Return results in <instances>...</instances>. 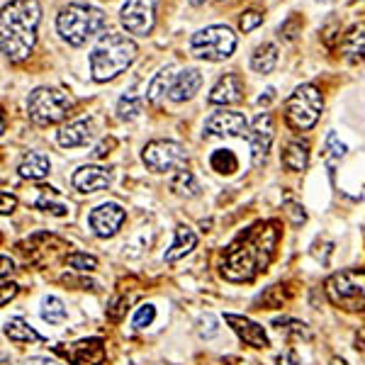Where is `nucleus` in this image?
<instances>
[{
  "label": "nucleus",
  "mask_w": 365,
  "mask_h": 365,
  "mask_svg": "<svg viewBox=\"0 0 365 365\" xmlns=\"http://www.w3.org/2000/svg\"><path fill=\"white\" fill-rule=\"evenodd\" d=\"M141 158H144V163L154 170V173H168V170H182V166H185V161H187V154L178 141L156 139L144 146Z\"/></svg>",
  "instance_id": "obj_9"
},
{
  "label": "nucleus",
  "mask_w": 365,
  "mask_h": 365,
  "mask_svg": "<svg viewBox=\"0 0 365 365\" xmlns=\"http://www.w3.org/2000/svg\"><path fill=\"white\" fill-rule=\"evenodd\" d=\"M210 166L212 170H217V173H222V175H232L234 170L239 168V161H237V156H234V151L220 149L210 156Z\"/></svg>",
  "instance_id": "obj_28"
},
{
  "label": "nucleus",
  "mask_w": 365,
  "mask_h": 365,
  "mask_svg": "<svg viewBox=\"0 0 365 365\" xmlns=\"http://www.w3.org/2000/svg\"><path fill=\"white\" fill-rule=\"evenodd\" d=\"M103 27H105L103 10L93 8V5H83V3L66 5L56 17L58 34H61V39H66L71 46L86 44L88 39L96 37Z\"/></svg>",
  "instance_id": "obj_4"
},
{
  "label": "nucleus",
  "mask_w": 365,
  "mask_h": 365,
  "mask_svg": "<svg viewBox=\"0 0 365 365\" xmlns=\"http://www.w3.org/2000/svg\"><path fill=\"white\" fill-rule=\"evenodd\" d=\"M93 139V125L88 120H76L71 125L61 127L56 134L58 146L63 149H76V146H86Z\"/></svg>",
  "instance_id": "obj_19"
},
{
  "label": "nucleus",
  "mask_w": 365,
  "mask_h": 365,
  "mask_svg": "<svg viewBox=\"0 0 365 365\" xmlns=\"http://www.w3.org/2000/svg\"><path fill=\"white\" fill-rule=\"evenodd\" d=\"M17 295V285H13V282H3V295H0V304H8V299H13Z\"/></svg>",
  "instance_id": "obj_37"
},
{
  "label": "nucleus",
  "mask_w": 365,
  "mask_h": 365,
  "mask_svg": "<svg viewBox=\"0 0 365 365\" xmlns=\"http://www.w3.org/2000/svg\"><path fill=\"white\" fill-rule=\"evenodd\" d=\"M202 86V73L197 68H182L173 81V88H170L168 98L173 103H185V100L195 98V93Z\"/></svg>",
  "instance_id": "obj_18"
},
{
  "label": "nucleus",
  "mask_w": 365,
  "mask_h": 365,
  "mask_svg": "<svg viewBox=\"0 0 365 365\" xmlns=\"http://www.w3.org/2000/svg\"><path fill=\"white\" fill-rule=\"evenodd\" d=\"M334 365H346L344 361H339V358H336V361H334Z\"/></svg>",
  "instance_id": "obj_44"
},
{
  "label": "nucleus",
  "mask_w": 365,
  "mask_h": 365,
  "mask_svg": "<svg viewBox=\"0 0 365 365\" xmlns=\"http://www.w3.org/2000/svg\"><path fill=\"white\" fill-rule=\"evenodd\" d=\"M225 319L229 327L234 329V334L244 341V344L253 346V349H266L268 346V336H266V329L261 324L246 319V317H239V314H225Z\"/></svg>",
  "instance_id": "obj_16"
},
{
  "label": "nucleus",
  "mask_w": 365,
  "mask_h": 365,
  "mask_svg": "<svg viewBox=\"0 0 365 365\" xmlns=\"http://www.w3.org/2000/svg\"><path fill=\"white\" fill-rule=\"evenodd\" d=\"M249 134V122L244 115L222 110L205 122V137H244Z\"/></svg>",
  "instance_id": "obj_13"
},
{
  "label": "nucleus",
  "mask_w": 365,
  "mask_h": 365,
  "mask_svg": "<svg viewBox=\"0 0 365 365\" xmlns=\"http://www.w3.org/2000/svg\"><path fill=\"white\" fill-rule=\"evenodd\" d=\"M156 319V307L154 304H141V307L137 309V314H134V329H144V327H149L151 322Z\"/></svg>",
  "instance_id": "obj_33"
},
{
  "label": "nucleus",
  "mask_w": 365,
  "mask_h": 365,
  "mask_svg": "<svg viewBox=\"0 0 365 365\" xmlns=\"http://www.w3.org/2000/svg\"><path fill=\"white\" fill-rule=\"evenodd\" d=\"M125 220H127V212L122 210V205H117V202H103V205H98L91 215H88L91 229L103 239L115 237V234L122 229V225H125Z\"/></svg>",
  "instance_id": "obj_11"
},
{
  "label": "nucleus",
  "mask_w": 365,
  "mask_h": 365,
  "mask_svg": "<svg viewBox=\"0 0 365 365\" xmlns=\"http://www.w3.org/2000/svg\"><path fill=\"white\" fill-rule=\"evenodd\" d=\"M327 149H329V154H331L334 158H344L346 156V144H341L336 134H329L327 137Z\"/></svg>",
  "instance_id": "obj_35"
},
{
  "label": "nucleus",
  "mask_w": 365,
  "mask_h": 365,
  "mask_svg": "<svg viewBox=\"0 0 365 365\" xmlns=\"http://www.w3.org/2000/svg\"><path fill=\"white\" fill-rule=\"evenodd\" d=\"M71 182L78 192H100L113 182V175L103 166H81L73 173Z\"/></svg>",
  "instance_id": "obj_15"
},
{
  "label": "nucleus",
  "mask_w": 365,
  "mask_h": 365,
  "mask_svg": "<svg viewBox=\"0 0 365 365\" xmlns=\"http://www.w3.org/2000/svg\"><path fill=\"white\" fill-rule=\"evenodd\" d=\"M42 8L37 0H10L0 17V44L10 61H25L37 42Z\"/></svg>",
  "instance_id": "obj_2"
},
{
  "label": "nucleus",
  "mask_w": 365,
  "mask_h": 365,
  "mask_svg": "<svg viewBox=\"0 0 365 365\" xmlns=\"http://www.w3.org/2000/svg\"><path fill=\"white\" fill-rule=\"evenodd\" d=\"M39 190H42V197L37 200V207H39V210H46V212H51V215H58V217L66 215V212H68L66 205L49 200V187H39Z\"/></svg>",
  "instance_id": "obj_32"
},
{
  "label": "nucleus",
  "mask_w": 365,
  "mask_h": 365,
  "mask_svg": "<svg viewBox=\"0 0 365 365\" xmlns=\"http://www.w3.org/2000/svg\"><path fill=\"white\" fill-rule=\"evenodd\" d=\"M241 93H244V83H241V78L237 73H227L215 83L207 100L212 105H234L241 100Z\"/></svg>",
  "instance_id": "obj_17"
},
{
  "label": "nucleus",
  "mask_w": 365,
  "mask_h": 365,
  "mask_svg": "<svg viewBox=\"0 0 365 365\" xmlns=\"http://www.w3.org/2000/svg\"><path fill=\"white\" fill-rule=\"evenodd\" d=\"M137 44L125 34L108 32L98 39L91 51V73L98 83H108L132 66L137 58Z\"/></svg>",
  "instance_id": "obj_3"
},
{
  "label": "nucleus",
  "mask_w": 365,
  "mask_h": 365,
  "mask_svg": "<svg viewBox=\"0 0 365 365\" xmlns=\"http://www.w3.org/2000/svg\"><path fill=\"white\" fill-rule=\"evenodd\" d=\"M170 190L178 192V195H185V197H195L200 185H197L195 175H192L190 170L182 168L173 175V180H170Z\"/></svg>",
  "instance_id": "obj_27"
},
{
  "label": "nucleus",
  "mask_w": 365,
  "mask_h": 365,
  "mask_svg": "<svg viewBox=\"0 0 365 365\" xmlns=\"http://www.w3.org/2000/svg\"><path fill=\"white\" fill-rule=\"evenodd\" d=\"M324 3H331V0H324Z\"/></svg>",
  "instance_id": "obj_45"
},
{
  "label": "nucleus",
  "mask_w": 365,
  "mask_h": 365,
  "mask_svg": "<svg viewBox=\"0 0 365 365\" xmlns=\"http://www.w3.org/2000/svg\"><path fill=\"white\" fill-rule=\"evenodd\" d=\"M273 88H266V96H261L258 98V105H263V103H270V100H273Z\"/></svg>",
  "instance_id": "obj_41"
},
{
  "label": "nucleus",
  "mask_w": 365,
  "mask_h": 365,
  "mask_svg": "<svg viewBox=\"0 0 365 365\" xmlns=\"http://www.w3.org/2000/svg\"><path fill=\"white\" fill-rule=\"evenodd\" d=\"M49 168H51L49 158L44 154H37V151H29V154L22 156L20 166H17V173L27 180H42L49 175Z\"/></svg>",
  "instance_id": "obj_20"
},
{
  "label": "nucleus",
  "mask_w": 365,
  "mask_h": 365,
  "mask_svg": "<svg viewBox=\"0 0 365 365\" xmlns=\"http://www.w3.org/2000/svg\"><path fill=\"white\" fill-rule=\"evenodd\" d=\"M341 51L351 58H365V22L351 27L344 37V44H341Z\"/></svg>",
  "instance_id": "obj_25"
},
{
  "label": "nucleus",
  "mask_w": 365,
  "mask_h": 365,
  "mask_svg": "<svg viewBox=\"0 0 365 365\" xmlns=\"http://www.w3.org/2000/svg\"><path fill=\"white\" fill-rule=\"evenodd\" d=\"M273 115L261 113L253 120L251 132H249V144H251V161L253 166H261L266 161L270 144H273Z\"/></svg>",
  "instance_id": "obj_12"
},
{
  "label": "nucleus",
  "mask_w": 365,
  "mask_h": 365,
  "mask_svg": "<svg viewBox=\"0 0 365 365\" xmlns=\"http://www.w3.org/2000/svg\"><path fill=\"white\" fill-rule=\"evenodd\" d=\"M327 295L336 307L349 312L365 309V270H341L327 282Z\"/></svg>",
  "instance_id": "obj_7"
},
{
  "label": "nucleus",
  "mask_w": 365,
  "mask_h": 365,
  "mask_svg": "<svg viewBox=\"0 0 365 365\" xmlns=\"http://www.w3.org/2000/svg\"><path fill=\"white\" fill-rule=\"evenodd\" d=\"M66 307L58 297H44L42 299V319L49 322V324H61L66 319Z\"/></svg>",
  "instance_id": "obj_29"
},
{
  "label": "nucleus",
  "mask_w": 365,
  "mask_h": 365,
  "mask_svg": "<svg viewBox=\"0 0 365 365\" xmlns=\"http://www.w3.org/2000/svg\"><path fill=\"white\" fill-rule=\"evenodd\" d=\"M278 365H299V363H297V358L292 356V353H287V356L278 358Z\"/></svg>",
  "instance_id": "obj_40"
},
{
  "label": "nucleus",
  "mask_w": 365,
  "mask_h": 365,
  "mask_svg": "<svg viewBox=\"0 0 365 365\" xmlns=\"http://www.w3.org/2000/svg\"><path fill=\"white\" fill-rule=\"evenodd\" d=\"M15 197L13 195H8V192H3V215H10V212L15 210Z\"/></svg>",
  "instance_id": "obj_38"
},
{
  "label": "nucleus",
  "mask_w": 365,
  "mask_h": 365,
  "mask_svg": "<svg viewBox=\"0 0 365 365\" xmlns=\"http://www.w3.org/2000/svg\"><path fill=\"white\" fill-rule=\"evenodd\" d=\"M275 63H278V46L270 42L256 46V51L251 54V68L256 73H270L275 68Z\"/></svg>",
  "instance_id": "obj_23"
},
{
  "label": "nucleus",
  "mask_w": 365,
  "mask_h": 365,
  "mask_svg": "<svg viewBox=\"0 0 365 365\" xmlns=\"http://www.w3.org/2000/svg\"><path fill=\"white\" fill-rule=\"evenodd\" d=\"M25 365H61V363L51 361V358H29Z\"/></svg>",
  "instance_id": "obj_39"
},
{
  "label": "nucleus",
  "mask_w": 365,
  "mask_h": 365,
  "mask_svg": "<svg viewBox=\"0 0 365 365\" xmlns=\"http://www.w3.org/2000/svg\"><path fill=\"white\" fill-rule=\"evenodd\" d=\"M197 246V237H195V232L192 229H187V227H178L175 229V241H173V246H170V251H166V261L168 263H173V261H178V258L182 256H187L192 249Z\"/></svg>",
  "instance_id": "obj_22"
},
{
  "label": "nucleus",
  "mask_w": 365,
  "mask_h": 365,
  "mask_svg": "<svg viewBox=\"0 0 365 365\" xmlns=\"http://www.w3.org/2000/svg\"><path fill=\"white\" fill-rule=\"evenodd\" d=\"M205 0H190V5H202Z\"/></svg>",
  "instance_id": "obj_43"
},
{
  "label": "nucleus",
  "mask_w": 365,
  "mask_h": 365,
  "mask_svg": "<svg viewBox=\"0 0 365 365\" xmlns=\"http://www.w3.org/2000/svg\"><path fill=\"white\" fill-rule=\"evenodd\" d=\"M71 108H73V100H71L68 93L49 86L37 88L27 98V113L37 125H54V122L68 115Z\"/></svg>",
  "instance_id": "obj_6"
},
{
  "label": "nucleus",
  "mask_w": 365,
  "mask_h": 365,
  "mask_svg": "<svg viewBox=\"0 0 365 365\" xmlns=\"http://www.w3.org/2000/svg\"><path fill=\"white\" fill-rule=\"evenodd\" d=\"M309 161V144L302 139H292L282 151V166L287 170H304Z\"/></svg>",
  "instance_id": "obj_21"
},
{
  "label": "nucleus",
  "mask_w": 365,
  "mask_h": 365,
  "mask_svg": "<svg viewBox=\"0 0 365 365\" xmlns=\"http://www.w3.org/2000/svg\"><path fill=\"white\" fill-rule=\"evenodd\" d=\"M8 270H13V261L8 256H3V278H8Z\"/></svg>",
  "instance_id": "obj_42"
},
{
  "label": "nucleus",
  "mask_w": 365,
  "mask_h": 365,
  "mask_svg": "<svg viewBox=\"0 0 365 365\" xmlns=\"http://www.w3.org/2000/svg\"><path fill=\"white\" fill-rule=\"evenodd\" d=\"M278 241V227L273 222L268 225H256L251 232L239 237L225 251L222 258V275L232 282H249L256 278L261 270L268 268L270 258Z\"/></svg>",
  "instance_id": "obj_1"
},
{
  "label": "nucleus",
  "mask_w": 365,
  "mask_h": 365,
  "mask_svg": "<svg viewBox=\"0 0 365 365\" xmlns=\"http://www.w3.org/2000/svg\"><path fill=\"white\" fill-rule=\"evenodd\" d=\"M141 113V98L137 96H122L120 103H117V117L120 120H134Z\"/></svg>",
  "instance_id": "obj_30"
},
{
  "label": "nucleus",
  "mask_w": 365,
  "mask_h": 365,
  "mask_svg": "<svg viewBox=\"0 0 365 365\" xmlns=\"http://www.w3.org/2000/svg\"><path fill=\"white\" fill-rule=\"evenodd\" d=\"M217 331H220V329H217V319H215V317L207 314V317H202V319H200V336L212 339Z\"/></svg>",
  "instance_id": "obj_36"
},
{
  "label": "nucleus",
  "mask_w": 365,
  "mask_h": 365,
  "mask_svg": "<svg viewBox=\"0 0 365 365\" xmlns=\"http://www.w3.org/2000/svg\"><path fill=\"white\" fill-rule=\"evenodd\" d=\"M68 266L81 270V273H88V270H96L98 268V258L96 256H88V253H71L68 256Z\"/></svg>",
  "instance_id": "obj_31"
},
{
  "label": "nucleus",
  "mask_w": 365,
  "mask_h": 365,
  "mask_svg": "<svg viewBox=\"0 0 365 365\" xmlns=\"http://www.w3.org/2000/svg\"><path fill=\"white\" fill-rule=\"evenodd\" d=\"M261 22H263V15L256 13V10H249V13L241 15L239 27H241V32H251V29H256Z\"/></svg>",
  "instance_id": "obj_34"
},
{
  "label": "nucleus",
  "mask_w": 365,
  "mask_h": 365,
  "mask_svg": "<svg viewBox=\"0 0 365 365\" xmlns=\"http://www.w3.org/2000/svg\"><path fill=\"white\" fill-rule=\"evenodd\" d=\"M173 81H175V76H173V68H161L158 73L151 78V83H149V91H146V98L151 100V103H158L166 93H170V88H173Z\"/></svg>",
  "instance_id": "obj_26"
},
{
  "label": "nucleus",
  "mask_w": 365,
  "mask_h": 365,
  "mask_svg": "<svg viewBox=\"0 0 365 365\" xmlns=\"http://www.w3.org/2000/svg\"><path fill=\"white\" fill-rule=\"evenodd\" d=\"M237 49V34L227 25H210L205 29H197L190 37V51L197 58L207 61H225Z\"/></svg>",
  "instance_id": "obj_5"
},
{
  "label": "nucleus",
  "mask_w": 365,
  "mask_h": 365,
  "mask_svg": "<svg viewBox=\"0 0 365 365\" xmlns=\"http://www.w3.org/2000/svg\"><path fill=\"white\" fill-rule=\"evenodd\" d=\"M3 331H5V336H8L10 341H17V344H29V341L42 339L25 319H22V317H13V319L5 322Z\"/></svg>",
  "instance_id": "obj_24"
},
{
  "label": "nucleus",
  "mask_w": 365,
  "mask_h": 365,
  "mask_svg": "<svg viewBox=\"0 0 365 365\" xmlns=\"http://www.w3.org/2000/svg\"><path fill=\"white\" fill-rule=\"evenodd\" d=\"M324 110V98L319 88L304 83L299 86L290 98H287V122L299 132H307L319 122V115Z\"/></svg>",
  "instance_id": "obj_8"
},
{
  "label": "nucleus",
  "mask_w": 365,
  "mask_h": 365,
  "mask_svg": "<svg viewBox=\"0 0 365 365\" xmlns=\"http://www.w3.org/2000/svg\"><path fill=\"white\" fill-rule=\"evenodd\" d=\"M63 356L73 365H103L105 363V346L100 339H86L78 344H71L68 349H61Z\"/></svg>",
  "instance_id": "obj_14"
},
{
  "label": "nucleus",
  "mask_w": 365,
  "mask_h": 365,
  "mask_svg": "<svg viewBox=\"0 0 365 365\" xmlns=\"http://www.w3.org/2000/svg\"><path fill=\"white\" fill-rule=\"evenodd\" d=\"M156 8L158 0H127L120 10V22L129 34L146 37L151 34L156 22Z\"/></svg>",
  "instance_id": "obj_10"
}]
</instances>
